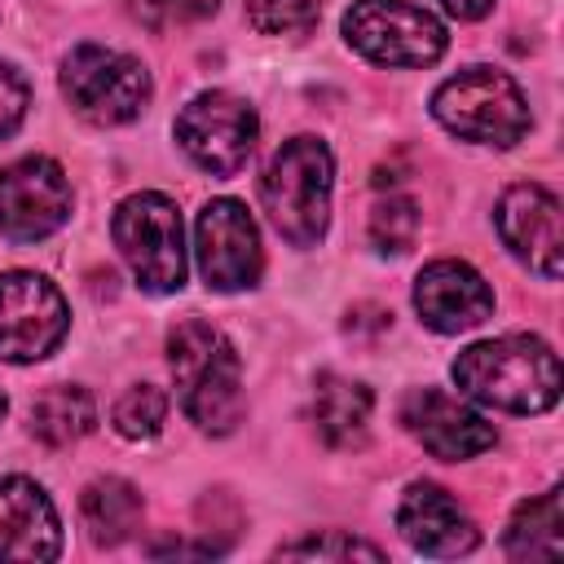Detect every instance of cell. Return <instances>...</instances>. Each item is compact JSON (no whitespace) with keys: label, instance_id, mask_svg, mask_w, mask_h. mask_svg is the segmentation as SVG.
<instances>
[{"label":"cell","instance_id":"cell-1","mask_svg":"<svg viewBox=\"0 0 564 564\" xmlns=\"http://www.w3.org/2000/svg\"><path fill=\"white\" fill-rule=\"evenodd\" d=\"M454 383L480 405L507 414H542L560 401V357L538 335H502L458 352Z\"/></svg>","mask_w":564,"mask_h":564},{"label":"cell","instance_id":"cell-2","mask_svg":"<svg viewBox=\"0 0 564 564\" xmlns=\"http://www.w3.org/2000/svg\"><path fill=\"white\" fill-rule=\"evenodd\" d=\"M167 366L181 392V410L189 414V423H198L203 432H234L242 419V366L234 344L189 317L167 335Z\"/></svg>","mask_w":564,"mask_h":564},{"label":"cell","instance_id":"cell-3","mask_svg":"<svg viewBox=\"0 0 564 564\" xmlns=\"http://www.w3.org/2000/svg\"><path fill=\"white\" fill-rule=\"evenodd\" d=\"M330 150L317 137H291L260 176V198L278 234L295 247H313L330 220Z\"/></svg>","mask_w":564,"mask_h":564},{"label":"cell","instance_id":"cell-4","mask_svg":"<svg viewBox=\"0 0 564 564\" xmlns=\"http://www.w3.org/2000/svg\"><path fill=\"white\" fill-rule=\"evenodd\" d=\"M432 115L445 132L476 145H516L529 132V101L507 70L467 66L432 93Z\"/></svg>","mask_w":564,"mask_h":564},{"label":"cell","instance_id":"cell-5","mask_svg":"<svg viewBox=\"0 0 564 564\" xmlns=\"http://www.w3.org/2000/svg\"><path fill=\"white\" fill-rule=\"evenodd\" d=\"M115 247L128 260L132 278L154 291V295H172L185 286V242H181V212L167 194H132L115 207L110 220Z\"/></svg>","mask_w":564,"mask_h":564},{"label":"cell","instance_id":"cell-6","mask_svg":"<svg viewBox=\"0 0 564 564\" xmlns=\"http://www.w3.org/2000/svg\"><path fill=\"white\" fill-rule=\"evenodd\" d=\"M62 93L70 110L97 128L128 123L150 101V75L137 57L101 44H79L62 62Z\"/></svg>","mask_w":564,"mask_h":564},{"label":"cell","instance_id":"cell-7","mask_svg":"<svg viewBox=\"0 0 564 564\" xmlns=\"http://www.w3.org/2000/svg\"><path fill=\"white\" fill-rule=\"evenodd\" d=\"M344 40L379 66H432L445 53V26L410 0H357L344 13Z\"/></svg>","mask_w":564,"mask_h":564},{"label":"cell","instance_id":"cell-8","mask_svg":"<svg viewBox=\"0 0 564 564\" xmlns=\"http://www.w3.org/2000/svg\"><path fill=\"white\" fill-rule=\"evenodd\" d=\"M260 119L256 110L234 93H198L176 115V141L181 150L212 176H234L251 150H256Z\"/></svg>","mask_w":564,"mask_h":564},{"label":"cell","instance_id":"cell-9","mask_svg":"<svg viewBox=\"0 0 564 564\" xmlns=\"http://www.w3.org/2000/svg\"><path fill=\"white\" fill-rule=\"evenodd\" d=\"M70 326L62 291L26 269L0 273V361H40Z\"/></svg>","mask_w":564,"mask_h":564},{"label":"cell","instance_id":"cell-10","mask_svg":"<svg viewBox=\"0 0 564 564\" xmlns=\"http://www.w3.org/2000/svg\"><path fill=\"white\" fill-rule=\"evenodd\" d=\"M70 216V181L62 163L26 154L0 167V234L9 242H40Z\"/></svg>","mask_w":564,"mask_h":564},{"label":"cell","instance_id":"cell-11","mask_svg":"<svg viewBox=\"0 0 564 564\" xmlns=\"http://www.w3.org/2000/svg\"><path fill=\"white\" fill-rule=\"evenodd\" d=\"M194 238H198L194 251H198V269H203L207 286H216V291L256 286L264 256H260L256 220L247 216V207L238 198H212L198 212Z\"/></svg>","mask_w":564,"mask_h":564},{"label":"cell","instance_id":"cell-12","mask_svg":"<svg viewBox=\"0 0 564 564\" xmlns=\"http://www.w3.org/2000/svg\"><path fill=\"white\" fill-rule=\"evenodd\" d=\"M498 234L529 269L542 278H560L564 269V220L560 198L542 185H511L498 198Z\"/></svg>","mask_w":564,"mask_h":564},{"label":"cell","instance_id":"cell-13","mask_svg":"<svg viewBox=\"0 0 564 564\" xmlns=\"http://www.w3.org/2000/svg\"><path fill=\"white\" fill-rule=\"evenodd\" d=\"M401 419L405 427L419 436V445L445 463H458V458H476L485 454L498 436H494V423H485L467 401L441 392V388H414L405 392V405H401Z\"/></svg>","mask_w":564,"mask_h":564},{"label":"cell","instance_id":"cell-14","mask_svg":"<svg viewBox=\"0 0 564 564\" xmlns=\"http://www.w3.org/2000/svg\"><path fill=\"white\" fill-rule=\"evenodd\" d=\"M414 308L423 326L458 335L494 313V291L467 260H432L414 282Z\"/></svg>","mask_w":564,"mask_h":564},{"label":"cell","instance_id":"cell-15","mask_svg":"<svg viewBox=\"0 0 564 564\" xmlns=\"http://www.w3.org/2000/svg\"><path fill=\"white\" fill-rule=\"evenodd\" d=\"M397 529L401 538L423 551V555H436V560H454V555H467L480 533L471 524V516L458 507V498L432 480H419L401 494V507H397Z\"/></svg>","mask_w":564,"mask_h":564},{"label":"cell","instance_id":"cell-16","mask_svg":"<svg viewBox=\"0 0 564 564\" xmlns=\"http://www.w3.org/2000/svg\"><path fill=\"white\" fill-rule=\"evenodd\" d=\"M62 551V524L48 494L26 476H0V560L44 564Z\"/></svg>","mask_w":564,"mask_h":564},{"label":"cell","instance_id":"cell-17","mask_svg":"<svg viewBox=\"0 0 564 564\" xmlns=\"http://www.w3.org/2000/svg\"><path fill=\"white\" fill-rule=\"evenodd\" d=\"M313 423L330 449H352L370 427V388L344 375H322L313 388Z\"/></svg>","mask_w":564,"mask_h":564},{"label":"cell","instance_id":"cell-18","mask_svg":"<svg viewBox=\"0 0 564 564\" xmlns=\"http://www.w3.org/2000/svg\"><path fill=\"white\" fill-rule=\"evenodd\" d=\"M141 489L119 480V476H101L93 485H84L79 494V516H84V529L97 546H119L128 542L137 529H141Z\"/></svg>","mask_w":564,"mask_h":564},{"label":"cell","instance_id":"cell-19","mask_svg":"<svg viewBox=\"0 0 564 564\" xmlns=\"http://www.w3.org/2000/svg\"><path fill=\"white\" fill-rule=\"evenodd\" d=\"M511 560H560L564 555V498L560 489H546L529 502L516 507L507 538H502Z\"/></svg>","mask_w":564,"mask_h":564},{"label":"cell","instance_id":"cell-20","mask_svg":"<svg viewBox=\"0 0 564 564\" xmlns=\"http://www.w3.org/2000/svg\"><path fill=\"white\" fill-rule=\"evenodd\" d=\"M97 423L93 397L75 383H53L31 401V432L44 445H70L79 436H88Z\"/></svg>","mask_w":564,"mask_h":564},{"label":"cell","instance_id":"cell-21","mask_svg":"<svg viewBox=\"0 0 564 564\" xmlns=\"http://www.w3.org/2000/svg\"><path fill=\"white\" fill-rule=\"evenodd\" d=\"M115 432L128 441H150L167 419V397L154 383H137L115 401Z\"/></svg>","mask_w":564,"mask_h":564},{"label":"cell","instance_id":"cell-22","mask_svg":"<svg viewBox=\"0 0 564 564\" xmlns=\"http://www.w3.org/2000/svg\"><path fill=\"white\" fill-rule=\"evenodd\" d=\"M366 229H370V242H375L379 251H392V256L410 251V242H414V234H419V207H414V198H401V194L379 198V203L370 207Z\"/></svg>","mask_w":564,"mask_h":564},{"label":"cell","instance_id":"cell-23","mask_svg":"<svg viewBox=\"0 0 564 564\" xmlns=\"http://www.w3.org/2000/svg\"><path fill=\"white\" fill-rule=\"evenodd\" d=\"M322 13V0H247V22L260 35H304Z\"/></svg>","mask_w":564,"mask_h":564},{"label":"cell","instance_id":"cell-24","mask_svg":"<svg viewBox=\"0 0 564 564\" xmlns=\"http://www.w3.org/2000/svg\"><path fill=\"white\" fill-rule=\"evenodd\" d=\"M282 560H383L379 546L361 542V538H348L339 529H326V533H313V538H300L291 546H278Z\"/></svg>","mask_w":564,"mask_h":564},{"label":"cell","instance_id":"cell-25","mask_svg":"<svg viewBox=\"0 0 564 564\" xmlns=\"http://www.w3.org/2000/svg\"><path fill=\"white\" fill-rule=\"evenodd\" d=\"M132 18L150 31H167V26H189L203 22L220 9V0H128Z\"/></svg>","mask_w":564,"mask_h":564},{"label":"cell","instance_id":"cell-26","mask_svg":"<svg viewBox=\"0 0 564 564\" xmlns=\"http://www.w3.org/2000/svg\"><path fill=\"white\" fill-rule=\"evenodd\" d=\"M26 115V79L0 62V137H9Z\"/></svg>","mask_w":564,"mask_h":564},{"label":"cell","instance_id":"cell-27","mask_svg":"<svg viewBox=\"0 0 564 564\" xmlns=\"http://www.w3.org/2000/svg\"><path fill=\"white\" fill-rule=\"evenodd\" d=\"M441 9H445L449 18H463V22H476V18H485V13L494 9V0H441Z\"/></svg>","mask_w":564,"mask_h":564},{"label":"cell","instance_id":"cell-28","mask_svg":"<svg viewBox=\"0 0 564 564\" xmlns=\"http://www.w3.org/2000/svg\"><path fill=\"white\" fill-rule=\"evenodd\" d=\"M0 419H4V392H0Z\"/></svg>","mask_w":564,"mask_h":564}]
</instances>
